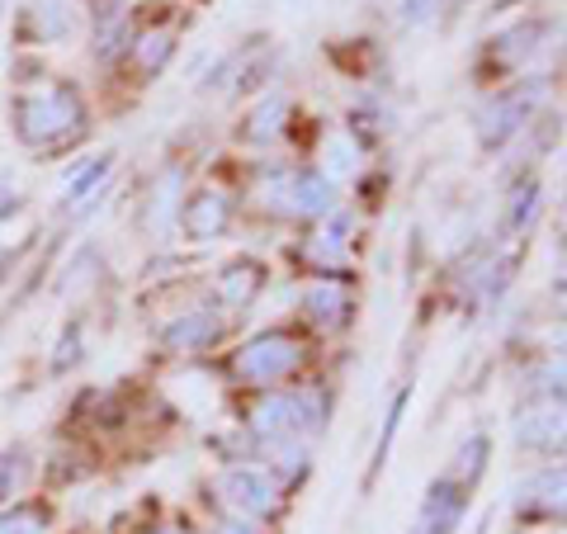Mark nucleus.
<instances>
[{"label":"nucleus","mask_w":567,"mask_h":534,"mask_svg":"<svg viewBox=\"0 0 567 534\" xmlns=\"http://www.w3.org/2000/svg\"><path fill=\"white\" fill-rule=\"evenodd\" d=\"M85 104L76 85H48V91H29L14 100V137L24 147H62L81 133Z\"/></svg>","instance_id":"1"},{"label":"nucleus","mask_w":567,"mask_h":534,"mask_svg":"<svg viewBox=\"0 0 567 534\" xmlns=\"http://www.w3.org/2000/svg\"><path fill=\"white\" fill-rule=\"evenodd\" d=\"M303 364V346L293 341V336H284V331H265L256 336L251 346H241L237 350V379L241 383H279V379H289V373Z\"/></svg>","instance_id":"2"},{"label":"nucleus","mask_w":567,"mask_h":534,"mask_svg":"<svg viewBox=\"0 0 567 534\" xmlns=\"http://www.w3.org/2000/svg\"><path fill=\"white\" fill-rule=\"evenodd\" d=\"M317 402L308 393H265L251 407V431L270 435V440H293L303 431H317Z\"/></svg>","instance_id":"3"},{"label":"nucleus","mask_w":567,"mask_h":534,"mask_svg":"<svg viewBox=\"0 0 567 534\" xmlns=\"http://www.w3.org/2000/svg\"><path fill=\"white\" fill-rule=\"evenodd\" d=\"M213 492H218V502L233 511V515H241V521H260V515H270V511L279 506L275 483H270V477H265L260 469H246V464L218 473Z\"/></svg>","instance_id":"4"},{"label":"nucleus","mask_w":567,"mask_h":534,"mask_svg":"<svg viewBox=\"0 0 567 534\" xmlns=\"http://www.w3.org/2000/svg\"><path fill=\"white\" fill-rule=\"evenodd\" d=\"M535 100H539V85H525L516 95H496L492 104H483V114H477V137H483L487 147H502V142L525 123Z\"/></svg>","instance_id":"5"},{"label":"nucleus","mask_w":567,"mask_h":534,"mask_svg":"<svg viewBox=\"0 0 567 534\" xmlns=\"http://www.w3.org/2000/svg\"><path fill=\"white\" fill-rule=\"evenodd\" d=\"M458 515H464V487L458 483H435L431 496H425V506H421V521L412 534H454L458 525Z\"/></svg>","instance_id":"6"},{"label":"nucleus","mask_w":567,"mask_h":534,"mask_svg":"<svg viewBox=\"0 0 567 534\" xmlns=\"http://www.w3.org/2000/svg\"><path fill=\"white\" fill-rule=\"evenodd\" d=\"M275 204L279 208H289V213H327L331 208V181H322L317 171H303V175H289V181L279 185L275 194Z\"/></svg>","instance_id":"7"},{"label":"nucleus","mask_w":567,"mask_h":534,"mask_svg":"<svg viewBox=\"0 0 567 534\" xmlns=\"http://www.w3.org/2000/svg\"><path fill=\"white\" fill-rule=\"evenodd\" d=\"M520 440L535 444V450H563L567 444V402H544L535 412H525Z\"/></svg>","instance_id":"8"},{"label":"nucleus","mask_w":567,"mask_h":534,"mask_svg":"<svg viewBox=\"0 0 567 534\" xmlns=\"http://www.w3.org/2000/svg\"><path fill=\"white\" fill-rule=\"evenodd\" d=\"M24 29H29L33 43H58V39H66V33L76 29V14H71L66 0H33Z\"/></svg>","instance_id":"9"},{"label":"nucleus","mask_w":567,"mask_h":534,"mask_svg":"<svg viewBox=\"0 0 567 534\" xmlns=\"http://www.w3.org/2000/svg\"><path fill=\"white\" fill-rule=\"evenodd\" d=\"M227 213H233L227 194H218V189L194 194L189 208H185V233H194V237H218L223 227H227Z\"/></svg>","instance_id":"10"},{"label":"nucleus","mask_w":567,"mask_h":534,"mask_svg":"<svg viewBox=\"0 0 567 534\" xmlns=\"http://www.w3.org/2000/svg\"><path fill=\"white\" fill-rule=\"evenodd\" d=\"M520 511H544V515L567 511V469H548L535 477V483H525Z\"/></svg>","instance_id":"11"},{"label":"nucleus","mask_w":567,"mask_h":534,"mask_svg":"<svg viewBox=\"0 0 567 534\" xmlns=\"http://www.w3.org/2000/svg\"><path fill=\"white\" fill-rule=\"evenodd\" d=\"M166 350H208L213 341H218V317L213 312H189L181 317V322L166 327Z\"/></svg>","instance_id":"12"},{"label":"nucleus","mask_w":567,"mask_h":534,"mask_svg":"<svg viewBox=\"0 0 567 534\" xmlns=\"http://www.w3.org/2000/svg\"><path fill=\"white\" fill-rule=\"evenodd\" d=\"M171 52H175V39H171V29H147L142 39L133 43V62L142 76H156L166 62H171Z\"/></svg>","instance_id":"13"},{"label":"nucleus","mask_w":567,"mask_h":534,"mask_svg":"<svg viewBox=\"0 0 567 534\" xmlns=\"http://www.w3.org/2000/svg\"><path fill=\"white\" fill-rule=\"evenodd\" d=\"M24 483H29V450L24 444H10V450H0V506L14 502L24 492Z\"/></svg>","instance_id":"14"},{"label":"nucleus","mask_w":567,"mask_h":534,"mask_svg":"<svg viewBox=\"0 0 567 534\" xmlns=\"http://www.w3.org/2000/svg\"><path fill=\"white\" fill-rule=\"evenodd\" d=\"M48 506L43 502H24L14 511H0V534H48Z\"/></svg>","instance_id":"15"},{"label":"nucleus","mask_w":567,"mask_h":534,"mask_svg":"<svg viewBox=\"0 0 567 534\" xmlns=\"http://www.w3.org/2000/svg\"><path fill=\"white\" fill-rule=\"evenodd\" d=\"M260 289V265H233L223 279H218V294L233 302V308H241L246 298H251Z\"/></svg>","instance_id":"16"},{"label":"nucleus","mask_w":567,"mask_h":534,"mask_svg":"<svg viewBox=\"0 0 567 534\" xmlns=\"http://www.w3.org/2000/svg\"><path fill=\"white\" fill-rule=\"evenodd\" d=\"M284 114H289V104H284L279 95H270V100H265L260 110L251 114V123H246V137H251V142H270V137H279Z\"/></svg>","instance_id":"17"},{"label":"nucleus","mask_w":567,"mask_h":534,"mask_svg":"<svg viewBox=\"0 0 567 534\" xmlns=\"http://www.w3.org/2000/svg\"><path fill=\"white\" fill-rule=\"evenodd\" d=\"M308 308H312V317L322 327H336V322H346V308H350V294H341V289H312L308 294Z\"/></svg>","instance_id":"18"},{"label":"nucleus","mask_w":567,"mask_h":534,"mask_svg":"<svg viewBox=\"0 0 567 534\" xmlns=\"http://www.w3.org/2000/svg\"><path fill=\"white\" fill-rule=\"evenodd\" d=\"M175 185H181V171H171V175H166V185L156 189V199H152V233H156V237L166 233V208L175 204Z\"/></svg>","instance_id":"19"},{"label":"nucleus","mask_w":567,"mask_h":534,"mask_svg":"<svg viewBox=\"0 0 567 534\" xmlns=\"http://www.w3.org/2000/svg\"><path fill=\"white\" fill-rule=\"evenodd\" d=\"M346 237H350V227H346V218H341V223H331V227H327V233H317V242H312V251L331 260V256H336V251H341V246H346Z\"/></svg>","instance_id":"20"},{"label":"nucleus","mask_w":567,"mask_h":534,"mask_svg":"<svg viewBox=\"0 0 567 534\" xmlns=\"http://www.w3.org/2000/svg\"><path fill=\"white\" fill-rule=\"evenodd\" d=\"M110 166H114V162H110V156H104V162H100L95 171H85V175H81V181H76V185H71V204L91 199V189H95V185L104 181V175H110Z\"/></svg>","instance_id":"21"},{"label":"nucleus","mask_w":567,"mask_h":534,"mask_svg":"<svg viewBox=\"0 0 567 534\" xmlns=\"http://www.w3.org/2000/svg\"><path fill=\"white\" fill-rule=\"evenodd\" d=\"M535 204H539V189H535V185H525V189L516 194V208H511V227H525V223H529V213H535Z\"/></svg>","instance_id":"22"},{"label":"nucleus","mask_w":567,"mask_h":534,"mask_svg":"<svg viewBox=\"0 0 567 534\" xmlns=\"http://www.w3.org/2000/svg\"><path fill=\"white\" fill-rule=\"evenodd\" d=\"M20 189H10L6 181H0V223H6V218H14V213H20Z\"/></svg>","instance_id":"23"},{"label":"nucleus","mask_w":567,"mask_h":534,"mask_svg":"<svg viewBox=\"0 0 567 534\" xmlns=\"http://www.w3.org/2000/svg\"><path fill=\"white\" fill-rule=\"evenodd\" d=\"M431 10H435V0H406L402 20H406V24H421V20H431Z\"/></svg>","instance_id":"24"},{"label":"nucleus","mask_w":567,"mask_h":534,"mask_svg":"<svg viewBox=\"0 0 567 534\" xmlns=\"http://www.w3.org/2000/svg\"><path fill=\"white\" fill-rule=\"evenodd\" d=\"M208 534H260L256 521H241V515H233V521H223V525H213Z\"/></svg>","instance_id":"25"}]
</instances>
